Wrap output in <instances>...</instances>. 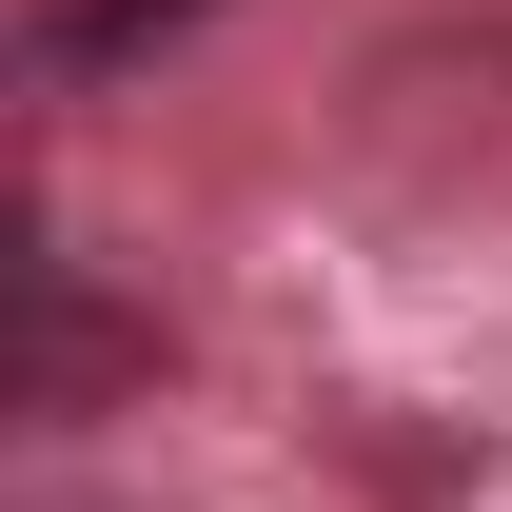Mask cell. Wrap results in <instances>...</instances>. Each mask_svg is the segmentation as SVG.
<instances>
[{"label":"cell","instance_id":"1","mask_svg":"<svg viewBox=\"0 0 512 512\" xmlns=\"http://www.w3.org/2000/svg\"><path fill=\"white\" fill-rule=\"evenodd\" d=\"M158 20H197V0H60V20H40V60L79 79V60H119V40H158Z\"/></svg>","mask_w":512,"mask_h":512}]
</instances>
